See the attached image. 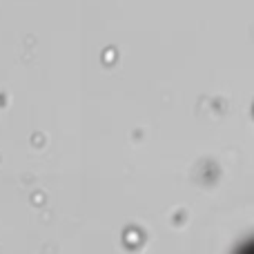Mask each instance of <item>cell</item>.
Masks as SVG:
<instances>
[{
    "label": "cell",
    "instance_id": "6da1fadb",
    "mask_svg": "<svg viewBox=\"0 0 254 254\" xmlns=\"http://www.w3.org/2000/svg\"><path fill=\"white\" fill-rule=\"evenodd\" d=\"M237 254H254V239H250L248 243H243V246L237 250Z\"/></svg>",
    "mask_w": 254,
    "mask_h": 254
}]
</instances>
